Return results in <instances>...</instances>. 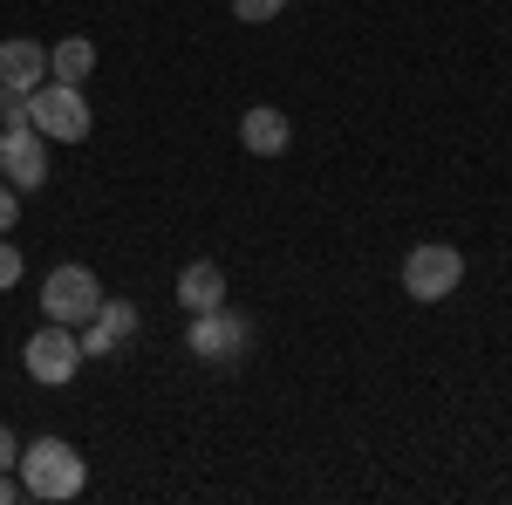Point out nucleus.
Returning a JSON list of instances; mask_svg holds the SVG:
<instances>
[{
    "mask_svg": "<svg viewBox=\"0 0 512 505\" xmlns=\"http://www.w3.org/2000/svg\"><path fill=\"white\" fill-rule=\"evenodd\" d=\"M14 471H21V492L28 499H76L82 485H89V465H82L76 444H62V437H41V444H28L21 458H14Z\"/></svg>",
    "mask_w": 512,
    "mask_h": 505,
    "instance_id": "obj_1",
    "label": "nucleus"
},
{
    "mask_svg": "<svg viewBox=\"0 0 512 505\" xmlns=\"http://www.w3.org/2000/svg\"><path fill=\"white\" fill-rule=\"evenodd\" d=\"M458 280H465V253L458 246H444V239H424V246H410V260H403V294L410 301H451L458 294Z\"/></svg>",
    "mask_w": 512,
    "mask_h": 505,
    "instance_id": "obj_2",
    "label": "nucleus"
},
{
    "mask_svg": "<svg viewBox=\"0 0 512 505\" xmlns=\"http://www.w3.org/2000/svg\"><path fill=\"white\" fill-rule=\"evenodd\" d=\"M28 123L55 144H82L89 137V103H82V82H41L28 96Z\"/></svg>",
    "mask_w": 512,
    "mask_h": 505,
    "instance_id": "obj_3",
    "label": "nucleus"
},
{
    "mask_svg": "<svg viewBox=\"0 0 512 505\" xmlns=\"http://www.w3.org/2000/svg\"><path fill=\"white\" fill-rule=\"evenodd\" d=\"M185 349L198 355V362H239V355L253 349V321L239 308H205V314H192V328H185Z\"/></svg>",
    "mask_w": 512,
    "mask_h": 505,
    "instance_id": "obj_4",
    "label": "nucleus"
},
{
    "mask_svg": "<svg viewBox=\"0 0 512 505\" xmlns=\"http://www.w3.org/2000/svg\"><path fill=\"white\" fill-rule=\"evenodd\" d=\"M96 308H103V280H96L89 267H55L48 273V287H41V314H48V321L82 328Z\"/></svg>",
    "mask_w": 512,
    "mask_h": 505,
    "instance_id": "obj_5",
    "label": "nucleus"
},
{
    "mask_svg": "<svg viewBox=\"0 0 512 505\" xmlns=\"http://www.w3.org/2000/svg\"><path fill=\"white\" fill-rule=\"evenodd\" d=\"M21 362H28V376L48 389H62L69 376L82 369V342H76V328H62V321H48L41 335H28V349H21Z\"/></svg>",
    "mask_w": 512,
    "mask_h": 505,
    "instance_id": "obj_6",
    "label": "nucleus"
},
{
    "mask_svg": "<svg viewBox=\"0 0 512 505\" xmlns=\"http://www.w3.org/2000/svg\"><path fill=\"white\" fill-rule=\"evenodd\" d=\"M130 335H137V308H130V301H117V294H103V308L76 328L82 362H89V355H123V349H130Z\"/></svg>",
    "mask_w": 512,
    "mask_h": 505,
    "instance_id": "obj_7",
    "label": "nucleus"
},
{
    "mask_svg": "<svg viewBox=\"0 0 512 505\" xmlns=\"http://www.w3.org/2000/svg\"><path fill=\"white\" fill-rule=\"evenodd\" d=\"M41 82H48V48L41 41H0V89L7 96H35Z\"/></svg>",
    "mask_w": 512,
    "mask_h": 505,
    "instance_id": "obj_8",
    "label": "nucleus"
},
{
    "mask_svg": "<svg viewBox=\"0 0 512 505\" xmlns=\"http://www.w3.org/2000/svg\"><path fill=\"white\" fill-rule=\"evenodd\" d=\"M239 144H246L253 157H280L287 144H294V123L280 117L274 103H260V110H246V117H239Z\"/></svg>",
    "mask_w": 512,
    "mask_h": 505,
    "instance_id": "obj_9",
    "label": "nucleus"
},
{
    "mask_svg": "<svg viewBox=\"0 0 512 505\" xmlns=\"http://www.w3.org/2000/svg\"><path fill=\"white\" fill-rule=\"evenodd\" d=\"M178 301H185V314H205L226 301V273H219V260H192V267L178 273Z\"/></svg>",
    "mask_w": 512,
    "mask_h": 505,
    "instance_id": "obj_10",
    "label": "nucleus"
},
{
    "mask_svg": "<svg viewBox=\"0 0 512 505\" xmlns=\"http://www.w3.org/2000/svg\"><path fill=\"white\" fill-rule=\"evenodd\" d=\"M89 69H96V41H82V35L55 41V55H48V82H82Z\"/></svg>",
    "mask_w": 512,
    "mask_h": 505,
    "instance_id": "obj_11",
    "label": "nucleus"
},
{
    "mask_svg": "<svg viewBox=\"0 0 512 505\" xmlns=\"http://www.w3.org/2000/svg\"><path fill=\"white\" fill-rule=\"evenodd\" d=\"M280 7H287V0H233V14L253 21V28H260V21H280Z\"/></svg>",
    "mask_w": 512,
    "mask_h": 505,
    "instance_id": "obj_12",
    "label": "nucleus"
},
{
    "mask_svg": "<svg viewBox=\"0 0 512 505\" xmlns=\"http://www.w3.org/2000/svg\"><path fill=\"white\" fill-rule=\"evenodd\" d=\"M14 219H21V192L0 178V233H14Z\"/></svg>",
    "mask_w": 512,
    "mask_h": 505,
    "instance_id": "obj_13",
    "label": "nucleus"
},
{
    "mask_svg": "<svg viewBox=\"0 0 512 505\" xmlns=\"http://www.w3.org/2000/svg\"><path fill=\"white\" fill-rule=\"evenodd\" d=\"M14 280H21V253H14V246H7V233H0V294H7V287H14Z\"/></svg>",
    "mask_w": 512,
    "mask_h": 505,
    "instance_id": "obj_14",
    "label": "nucleus"
},
{
    "mask_svg": "<svg viewBox=\"0 0 512 505\" xmlns=\"http://www.w3.org/2000/svg\"><path fill=\"white\" fill-rule=\"evenodd\" d=\"M14 458H21V444H14V430L0 424V471H14Z\"/></svg>",
    "mask_w": 512,
    "mask_h": 505,
    "instance_id": "obj_15",
    "label": "nucleus"
},
{
    "mask_svg": "<svg viewBox=\"0 0 512 505\" xmlns=\"http://www.w3.org/2000/svg\"><path fill=\"white\" fill-rule=\"evenodd\" d=\"M14 499H21V485H14V478L0 471V505H14Z\"/></svg>",
    "mask_w": 512,
    "mask_h": 505,
    "instance_id": "obj_16",
    "label": "nucleus"
},
{
    "mask_svg": "<svg viewBox=\"0 0 512 505\" xmlns=\"http://www.w3.org/2000/svg\"><path fill=\"white\" fill-rule=\"evenodd\" d=\"M0 103H7V89H0Z\"/></svg>",
    "mask_w": 512,
    "mask_h": 505,
    "instance_id": "obj_17",
    "label": "nucleus"
}]
</instances>
